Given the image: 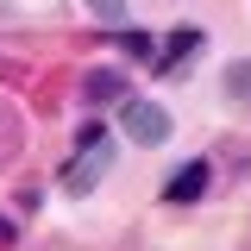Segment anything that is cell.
Segmentation results:
<instances>
[{
    "instance_id": "obj_1",
    "label": "cell",
    "mask_w": 251,
    "mask_h": 251,
    "mask_svg": "<svg viewBox=\"0 0 251 251\" xmlns=\"http://www.w3.org/2000/svg\"><path fill=\"white\" fill-rule=\"evenodd\" d=\"M107 163H113V145H107V126H82V157L63 170V188L69 195H88L100 176H107Z\"/></svg>"
},
{
    "instance_id": "obj_5",
    "label": "cell",
    "mask_w": 251,
    "mask_h": 251,
    "mask_svg": "<svg viewBox=\"0 0 251 251\" xmlns=\"http://www.w3.org/2000/svg\"><path fill=\"white\" fill-rule=\"evenodd\" d=\"M220 88L232 94V100H245V107H251V63H226V82H220Z\"/></svg>"
},
{
    "instance_id": "obj_9",
    "label": "cell",
    "mask_w": 251,
    "mask_h": 251,
    "mask_svg": "<svg viewBox=\"0 0 251 251\" xmlns=\"http://www.w3.org/2000/svg\"><path fill=\"white\" fill-rule=\"evenodd\" d=\"M0 245H13V226H6V220H0Z\"/></svg>"
},
{
    "instance_id": "obj_8",
    "label": "cell",
    "mask_w": 251,
    "mask_h": 251,
    "mask_svg": "<svg viewBox=\"0 0 251 251\" xmlns=\"http://www.w3.org/2000/svg\"><path fill=\"white\" fill-rule=\"evenodd\" d=\"M126 50H132L138 63H151V38H145V31H126Z\"/></svg>"
},
{
    "instance_id": "obj_4",
    "label": "cell",
    "mask_w": 251,
    "mask_h": 251,
    "mask_svg": "<svg viewBox=\"0 0 251 251\" xmlns=\"http://www.w3.org/2000/svg\"><path fill=\"white\" fill-rule=\"evenodd\" d=\"M201 195H207V163H182L170 176V188H163V201H176V207L182 201H201Z\"/></svg>"
},
{
    "instance_id": "obj_3",
    "label": "cell",
    "mask_w": 251,
    "mask_h": 251,
    "mask_svg": "<svg viewBox=\"0 0 251 251\" xmlns=\"http://www.w3.org/2000/svg\"><path fill=\"white\" fill-rule=\"evenodd\" d=\"M195 50H201V31L188 25V31H176V38H170V44H163V57H157L151 69H157V75H182L188 63H195Z\"/></svg>"
},
{
    "instance_id": "obj_6",
    "label": "cell",
    "mask_w": 251,
    "mask_h": 251,
    "mask_svg": "<svg viewBox=\"0 0 251 251\" xmlns=\"http://www.w3.org/2000/svg\"><path fill=\"white\" fill-rule=\"evenodd\" d=\"M94 19H107V25H126V0H88Z\"/></svg>"
},
{
    "instance_id": "obj_7",
    "label": "cell",
    "mask_w": 251,
    "mask_h": 251,
    "mask_svg": "<svg viewBox=\"0 0 251 251\" xmlns=\"http://www.w3.org/2000/svg\"><path fill=\"white\" fill-rule=\"evenodd\" d=\"M120 88H126V82H120V75H107V69H94V75H88V94H100V100L120 94Z\"/></svg>"
},
{
    "instance_id": "obj_2",
    "label": "cell",
    "mask_w": 251,
    "mask_h": 251,
    "mask_svg": "<svg viewBox=\"0 0 251 251\" xmlns=\"http://www.w3.org/2000/svg\"><path fill=\"white\" fill-rule=\"evenodd\" d=\"M126 138L163 145V138H170V113H163L157 100H126Z\"/></svg>"
}]
</instances>
